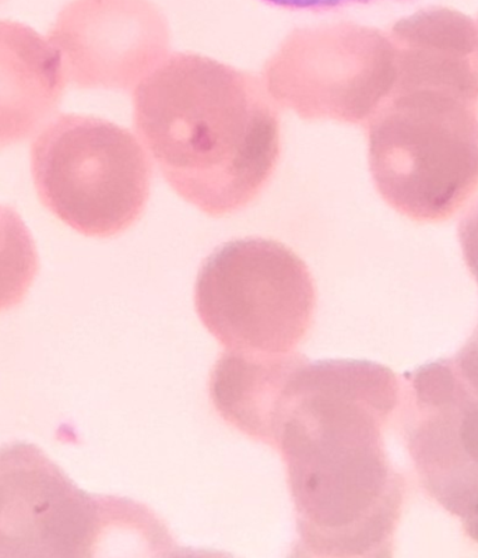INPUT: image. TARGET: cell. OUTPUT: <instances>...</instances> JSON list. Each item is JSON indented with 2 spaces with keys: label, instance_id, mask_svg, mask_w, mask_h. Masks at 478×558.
Masks as SVG:
<instances>
[{
  "label": "cell",
  "instance_id": "1",
  "mask_svg": "<svg viewBox=\"0 0 478 558\" xmlns=\"http://www.w3.org/2000/svg\"><path fill=\"white\" fill-rule=\"evenodd\" d=\"M402 387L383 365L301 355L270 410L262 442L287 468L297 557H387L404 481L388 449Z\"/></svg>",
  "mask_w": 478,
  "mask_h": 558
},
{
  "label": "cell",
  "instance_id": "9",
  "mask_svg": "<svg viewBox=\"0 0 478 558\" xmlns=\"http://www.w3.org/2000/svg\"><path fill=\"white\" fill-rule=\"evenodd\" d=\"M49 43L65 59L73 86L130 92L164 61L170 34L150 0H73Z\"/></svg>",
  "mask_w": 478,
  "mask_h": 558
},
{
  "label": "cell",
  "instance_id": "13",
  "mask_svg": "<svg viewBox=\"0 0 478 558\" xmlns=\"http://www.w3.org/2000/svg\"><path fill=\"white\" fill-rule=\"evenodd\" d=\"M272 7L289 10H310V12H328V10L350 7L356 3H369L373 0H263Z\"/></svg>",
  "mask_w": 478,
  "mask_h": 558
},
{
  "label": "cell",
  "instance_id": "15",
  "mask_svg": "<svg viewBox=\"0 0 478 558\" xmlns=\"http://www.w3.org/2000/svg\"><path fill=\"white\" fill-rule=\"evenodd\" d=\"M0 2H2V0H0Z\"/></svg>",
  "mask_w": 478,
  "mask_h": 558
},
{
  "label": "cell",
  "instance_id": "11",
  "mask_svg": "<svg viewBox=\"0 0 478 558\" xmlns=\"http://www.w3.org/2000/svg\"><path fill=\"white\" fill-rule=\"evenodd\" d=\"M36 242L13 207L0 205V313L16 307L36 280Z\"/></svg>",
  "mask_w": 478,
  "mask_h": 558
},
{
  "label": "cell",
  "instance_id": "14",
  "mask_svg": "<svg viewBox=\"0 0 478 558\" xmlns=\"http://www.w3.org/2000/svg\"><path fill=\"white\" fill-rule=\"evenodd\" d=\"M476 29H477V44H478V20H477V23H476Z\"/></svg>",
  "mask_w": 478,
  "mask_h": 558
},
{
  "label": "cell",
  "instance_id": "7",
  "mask_svg": "<svg viewBox=\"0 0 478 558\" xmlns=\"http://www.w3.org/2000/svg\"><path fill=\"white\" fill-rule=\"evenodd\" d=\"M266 90L305 121L366 126L396 81L389 33L334 23L294 29L266 62Z\"/></svg>",
  "mask_w": 478,
  "mask_h": 558
},
{
  "label": "cell",
  "instance_id": "6",
  "mask_svg": "<svg viewBox=\"0 0 478 558\" xmlns=\"http://www.w3.org/2000/svg\"><path fill=\"white\" fill-rule=\"evenodd\" d=\"M111 532L132 533L160 550L172 546L140 504L86 496L37 448L0 451V555L93 556Z\"/></svg>",
  "mask_w": 478,
  "mask_h": 558
},
{
  "label": "cell",
  "instance_id": "8",
  "mask_svg": "<svg viewBox=\"0 0 478 558\" xmlns=\"http://www.w3.org/2000/svg\"><path fill=\"white\" fill-rule=\"evenodd\" d=\"M407 378L403 436L417 475L478 542V379L452 359Z\"/></svg>",
  "mask_w": 478,
  "mask_h": 558
},
{
  "label": "cell",
  "instance_id": "2",
  "mask_svg": "<svg viewBox=\"0 0 478 558\" xmlns=\"http://www.w3.org/2000/svg\"><path fill=\"white\" fill-rule=\"evenodd\" d=\"M388 33L396 81L366 125L369 170L397 214L441 223L478 194L476 23L456 10L431 8Z\"/></svg>",
  "mask_w": 478,
  "mask_h": 558
},
{
  "label": "cell",
  "instance_id": "4",
  "mask_svg": "<svg viewBox=\"0 0 478 558\" xmlns=\"http://www.w3.org/2000/svg\"><path fill=\"white\" fill-rule=\"evenodd\" d=\"M42 205L77 233L108 239L140 219L150 196L151 162L125 128L100 118L58 117L32 145Z\"/></svg>",
  "mask_w": 478,
  "mask_h": 558
},
{
  "label": "cell",
  "instance_id": "3",
  "mask_svg": "<svg viewBox=\"0 0 478 558\" xmlns=\"http://www.w3.org/2000/svg\"><path fill=\"white\" fill-rule=\"evenodd\" d=\"M133 125L172 190L211 217L253 204L282 153L263 81L195 53L167 57L137 84Z\"/></svg>",
  "mask_w": 478,
  "mask_h": 558
},
{
  "label": "cell",
  "instance_id": "5",
  "mask_svg": "<svg viewBox=\"0 0 478 558\" xmlns=\"http://www.w3.org/2000/svg\"><path fill=\"white\" fill-rule=\"evenodd\" d=\"M196 311L229 352L287 354L314 324L317 293L297 254L266 239L229 242L201 265Z\"/></svg>",
  "mask_w": 478,
  "mask_h": 558
},
{
  "label": "cell",
  "instance_id": "12",
  "mask_svg": "<svg viewBox=\"0 0 478 558\" xmlns=\"http://www.w3.org/2000/svg\"><path fill=\"white\" fill-rule=\"evenodd\" d=\"M459 240L467 268L470 269L478 283V202L461 221ZM469 343L478 349V326Z\"/></svg>",
  "mask_w": 478,
  "mask_h": 558
},
{
  "label": "cell",
  "instance_id": "10",
  "mask_svg": "<svg viewBox=\"0 0 478 558\" xmlns=\"http://www.w3.org/2000/svg\"><path fill=\"white\" fill-rule=\"evenodd\" d=\"M61 56L36 29L0 22V149L28 140L62 101Z\"/></svg>",
  "mask_w": 478,
  "mask_h": 558
}]
</instances>
